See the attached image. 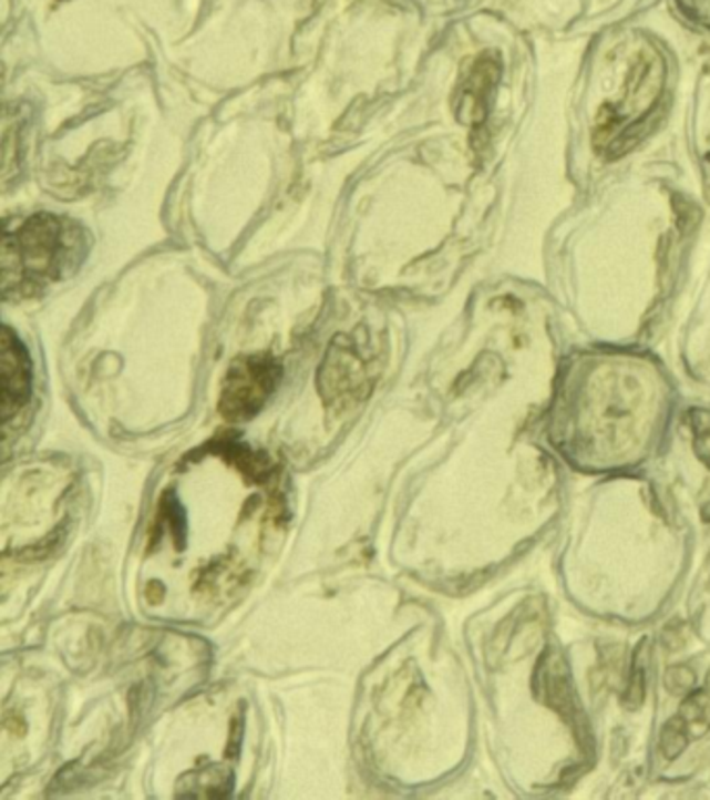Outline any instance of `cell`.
Segmentation results:
<instances>
[{"instance_id":"obj_1","label":"cell","mask_w":710,"mask_h":800,"mask_svg":"<svg viewBox=\"0 0 710 800\" xmlns=\"http://www.w3.org/2000/svg\"><path fill=\"white\" fill-rule=\"evenodd\" d=\"M86 232L59 215H32L2 240V295L7 300L38 296L68 278L86 259Z\"/></svg>"},{"instance_id":"obj_8","label":"cell","mask_w":710,"mask_h":800,"mask_svg":"<svg viewBox=\"0 0 710 800\" xmlns=\"http://www.w3.org/2000/svg\"><path fill=\"white\" fill-rule=\"evenodd\" d=\"M357 366V357L344 350H333L321 369V392L330 402L348 404L364 394L363 367Z\"/></svg>"},{"instance_id":"obj_6","label":"cell","mask_w":710,"mask_h":800,"mask_svg":"<svg viewBox=\"0 0 710 800\" xmlns=\"http://www.w3.org/2000/svg\"><path fill=\"white\" fill-rule=\"evenodd\" d=\"M710 730V681L707 688L686 696L673 719L660 731L659 748L665 759H676L686 747Z\"/></svg>"},{"instance_id":"obj_2","label":"cell","mask_w":710,"mask_h":800,"mask_svg":"<svg viewBox=\"0 0 710 800\" xmlns=\"http://www.w3.org/2000/svg\"><path fill=\"white\" fill-rule=\"evenodd\" d=\"M281 380V367L269 355L243 357L227 371L219 413L229 421L255 418Z\"/></svg>"},{"instance_id":"obj_4","label":"cell","mask_w":710,"mask_h":800,"mask_svg":"<svg viewBox=\"0 0 710 800\" xmlns=\"http://www.w3.org/2000/svg\"><path fill=\"white\" fill-rule=\"evenodd\" d=\"M534 690H536L539 702L555 709L556 714L563 717V721L572 726L577 740L584 745L588 740L586 717L582 714L577 696L573 690L572 674H569L567 661L555 648H546V653L537 661Z\"/></svg>"},{"instance_id":"obj_9","label":"cell","mask_w":710,"mask_h":800,"mask_svg":"<svg viewBox=\"0 0 710 800\" xmlns=\"http://www.w3.org/2000/svg\"><path fill=\"white\" fill-rule=\"evenodd\" d=\"M641 655H644V646L640 644V648L634 655L631 674H629V681H627L624 693V705L631 711L641 707L644 693H646V684H644L646 681V663L641 661Z\"/></svg>"},{"instance_id":"obj_5","label":"cell","mask_w":710,"mask_h":800,"mask_svg":"<svg viewBox=\"0 0 710 800\" xmlns=\"http://www.w3.org/2000/svg\"><path fill=\"white\" fill-rule=\"evenodd\" d=\"M2 421L9 428L11 419L32 399V363L25 347L9 328L2 334Z\"/></svg>"},{"instance_id":"obj_11","label":"cell","mask_w":710,"mask_h":800,"mask_svg":"<svg viewBox=\"0 0 710 800\" xmlns=\"http://www.w3.org/2000/svg\"><path fill=\"white\" fill-rule=\"evenodd\" d=\"M693 681H696V676H693L692 669H688L686 665L671 667V669L667 671V676H665L667 690H669L671 695L677 696L690 695V693H692Z\"/></svg>"},{"instance_id":"obj_7","label":"cell","mask_w":710,"mask_h":800,"mask_svg":"<svg viewBox=\"0 0 710 800\" xmlns=\"http://www.w3.org/2000/svg\"><path fill=\"white\" fill-rule=\"evenodd\" d=\"M501 75V63L492 54L473 61L456 92V115L461 122L480 125L490 111V94Z\"/></svg>"},{"instance_id":"obj_3","label":"cell","mask_w":710,"mask_h":800,"mask_svg":"<svg viewBox=\"0 0 710 800\" xmlns=\"http://www.w3.org/2000/svg\"><path fill=\"white\" fill-rule=\"evenodd\" d=\"M660 78H662V70H660L657 54H650L648 59H644V57L638 59V63L634 65L631 75H629L627 90H625L627 96H625L624 106H607L598 120L596 144L607 140V146L610 148L615 142L624 140L625 122H631L629 113L646 115L657 103Z\"/></svg>"},{"instance_id":"obj_10","label":"cell","mask_w":710,"mask_h":800,"mask_svg":"<svg viewBox=\"0 0 710 800\" xmlns=\"http://www.w3.org/2000/svg\"><path fill=\"white\" fill-rule=\"evenodd\" d=\"M690 425L693 432V451L698 459L709 465L710 470V413L696 409L690 413Z\"/></svg>"}]
</instances>
